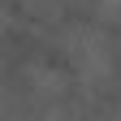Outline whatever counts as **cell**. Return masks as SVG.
<instances>
[{"label": "cell", "mask_w": 121, "mask_h": 121, "mask_svg": "<svg viewBox=\"0 0 121 121\" xmlns=\"http://www.w3.org/2000/svg\"><path fill=\"white\" fill-rule=\"evenodd\" d=\"M60 56H65V73L78 86H104L117 78L121 69V48L117 39L95 22H73L60 35Z\"/></svg>", "instance_id": "6da1fadb"}, {"label": "cell", "mask_w": 121, "mask_h": 121, "mask_svg": "<svg viewBox=\"0 0 121 121\" xmlns=\"http://www.w3.org/2000/svg\"><path fill=\"white\" fill-rule=\"evenodd\" d=\"M22 86H26L30 112L39 121H82L86 117L78 104V82L48 60H30L22 69Z\"/></svg>", "instance_id": "7a4b0ae2"}, {"label": "cell", "mask_w": 121, "mask_h": 121, "mask_svg": "<svg viewBox=\"0 0 121 121\" xmlns=\"http://www.w3.org/2000/svg\"><path fill=\"white\" fill-rule=\"evenodd\" d=\"M95 17V26H121V0H78Z\"/></svg>", "instance_id": "3957f363"}, {"label": "cell", "mask_w": 121, "mask_h": 121, "mask_svg": "<svg viewBox=\"0 0 121 121\" xmlns=\"http://www.w3.org/2000/svg\"><path fill=\"white\" fill-rule=\"evenodd\" d=\"M22 9L30 13V17H39V22H52V17H60L65 0H22Z\"/></svg>", "instance_id": "277c9868"}]
</instances>
